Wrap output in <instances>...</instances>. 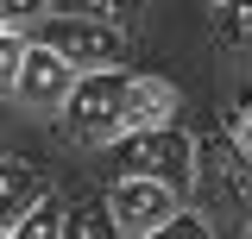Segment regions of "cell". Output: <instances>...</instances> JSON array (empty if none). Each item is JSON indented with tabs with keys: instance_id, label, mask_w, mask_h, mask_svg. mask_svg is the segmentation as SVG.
Returning a JSON list of instances; mask_svg holds the SVG:
<instances>
[{
	"instance_id": "obj_1",
	"label": "cell",
	"mask_w": 252,
	"mask_h": 239,
	"mask_svg": "<svg viewBox=\"0 0 252 239\" xmlns=\"http://www.w3.org/2000/svg\"><path fill=\"white\" fill-rule=\"evenodd\" d=\"M126 94H132V69L76 76V89L63 101V132L76 145H114V139H126Z\"/></svg>"
},
{
	"instance_id": "obj_2",
	"label": "cell",
	"mask_w": 252,
	"mask_h": 239,
	"mask_svg": "<svg viewBox=\"0 0 252 239\" xmlns=\"http://www.w3.org/2000/svg\"><path fill=\"white\" fill-rule=\"evenodd\" d=\"M114 170L120 177H139V182H164L183 195L195 182V139L183 126H152V132H126L114 139Z\"/></svg>"
},
{
	"instance_id": "obj_3",
	"label": "cell",
	"mask_w": 252,
	"mask_h": 239,
	"mask_svg": "<svg viewBox=\"0 0 252 239\" xmlns=\"http://www.w3.org/2000/svg\"><path fill=\"white\" fill-rule=\"evenodd\" d=\"M51 51H57L76 76H101V69H120L126 63V31L114 26H94V19H82V13H69V19H51V38H44Z\"/></svg>"
},
{
	"instance_id": "obj_4",
	"label": "cell",
	"mask_w": 252,
	"mask_h": 239,
	"mask_svg": "<svg viewBox=\"0 0 252 239\" xmlns=\"http://www.w3.org/2000/svg\"><path fill=\"white\" fill-rule=\"evenodd\" d=\"M107 214H114V227L126 239H145L158 233L164 220H177L183 214V195L177 189H164V182H139V177H120L107 189Z\"/></svg>"
},
{
	"instance_id": "obj_5",
	"label": "cell",
	"mask_w": 252,
	"mask_h": 239,
	"mask_svg": "<svg viewBox=\"0 0 252 239\" xmlns=\"http://www.w3.org/2000/svg\"><path fill=\"white\" fill-rule=\"evenodd\" d=\"M69 89H76V69H69V63L44 44V38H26V69H19L13 101H19V107H32V114H63Z\"/></svg>"
},
{
	"instance_id": "obj_6",
	"label": "cell",
	"mask_w": 252,
	"mask_h": 239,
	"mask_svg": "<svg viewBox=\"0 0 252 239\" xmlns=\"http://www.w3.org/2000/svg\"><path fill=\"white\" fill-rule=\"evenodd\" d=\"M44 195H51V182L38 177V170L6 164V157H0V233H13V227H19V220H26Z\"/></svg>"
},
{
	"instance_id": "obj_7",
	"label": "cell",
	"mask_w": 252,
	"mask_h": 239,
	"mask_svg": "<svg viewBox=\"0 0 252 239\" xmlns=\"http://www.w3.org/2000/svg\"><path fill=\"white\" fill-rule=\"evenodd\" d=\"M152 126H177V89L158 76H132L126 94V132H152Z\"/></svg>"
},
{
	"instance_id": "obj_8",
	"label": "cell",
	"mask_w": 252,
	"mask_h": 239,
	"mask_svg": "<svg viewBox=\"0 0 252 239\" xmlns=\"http://www.w3.org/2000/svg\"><path fill=\"white\" fill-rule=\"evenodd\" d=\"M208 31H215L220 51L252 57V0H220V6H208Z\"/></svg>"
},
{
	"instance_id": "obj_9",
	"label": "cell",
	"mask_w": 252,
	"mask_h": 239,
	"mask_svg": "<svg viewBox=\"0 0 252 239\" xmlns=\"http://www.w3.org/2000/svg\"><path fill=\"white\" fill-rule=\"evenodd\" d=\"M63 220H69V208H63V195H44L38 208L13 227L6 239H63Z\"/></svg>"
},
{
	"instance_id": "obj_10",
	"label": "cell",
	"mask_w": 252,
	"mask_h": 239,
	"mask_svg": "<svg viewBox=\"0 0 252 239\" xmlns=\"http://www.w3.org/2000/svg\"><path fill=\"white\" fill-rule=\"evenodd\" d=\"M63 239H126L120 227H114V214H107V202H82V208L63 220Z\"/></svg>"
},
{
	"instance_id": "obj_11",
	"label": "cell",
	"mask_w": 252,
	"mask_h": 239,
	"mask_svg": "<svg viewBox=\"0 0 252 239\" xmlns=\"http://www.w3.org/2000/svg\"><path fill=\"white\" fill-rule=\"evenodd\" d=\"M44 13H51L44 0H0V31H6V38H26V26L44 19Z\"/></svg>"
},
{
	"instance_id": "obj_12",
	"label": "cell",
	"mask_w": 252,
	"mask_h": 239,
	"mask_svg": "<svg viewBox=\"0 0 252 239\" xmlns=\"http://www.w3.org/2000/svg\"><path fill=\"white\" fill-rule=\"evenodd\" d=\"M19 69H26V38H0V101H13Z\"/></svg>"
},
{
	"instance_id": "obj_13",
	"label": "cell",
	"mask_w": 252,
	"mask_h": 239,
	"mask_svg": "<svg viewBox=\"0 0 252 239\" xmlns=\"http://www.w3.org/2000/svg\"><path fill=\"white\" fill-rule=\"evenodd\" d=\"M145 239H215V233H208V220H202V214H177V220H164V227L145 233Z\"/></svg>"
},
{
	"instance_id": "obj_14",
	"label": "cell",
	"mask_w": 252,
	"mask_h": 239,
	"mask_svg": "<svg viewBox=\"0 0 252 239\" xmlns=\"http://www.w3.org/2000/svg\"><path fill=\"white\" fill-rule=\"evenodd\" d=\"M233 145H240V157H246V164H252V107H246V114H240V126H233Z\"/></svg>"
},
{
	"instance_id": "obj_15",
	"label": "cell",
	"mask_w": 252,
	"mask_h": 239,
	"mask_svg": "<svg viewBox=\"0 0 252 239\" xmlns=\"http://www.w3.org/2000/svg\"><path fill=\"white\" fill-rule=\"evenodd\" d=\"M0 132H6V107H0Z\"/></svg>"
},
{
	"instance_id": "obj_16",
	"label": "cell",
	"mask_w": 252,
	"mask_h": 239,
	"mask_svg": "<svg viewBox=\"0 0 252 239\" xmlns=\"http://www.w3.org/2000/svg\"><path fill=\"white\" fill-rule=\"evenodd\" d=\"M246 239H252V220H246Z\"/></svg>"
},
{
	"instance_id": "obj_17",
	"label": "cell",
	"mask_w": 252,
	"mask_h": 239,
	"mask_svg": "<svg viewBox=\"0 0 252 239\" xmlns=\"http://www.w3.org/2000/svg\"><path fill=\"white\" fill-rule=\"evenodd\" d=\"M0 38H6V31H0Z\"/></svg>"
},
{
	"instance_id": "obj_18",
	"label": "cell",
	"mask_w": 252,
	"mask_h": 239,
	"mask_svg": "<svg viewBox=\"0 0 252 239\" xmlns=\"http://www.w3.org/2000/svg\"><path fill=\"white\" fill-rule=\"evenodd\" d=\"M0 239H6V233H0Z\"/></svg>"
}]
</instances>
